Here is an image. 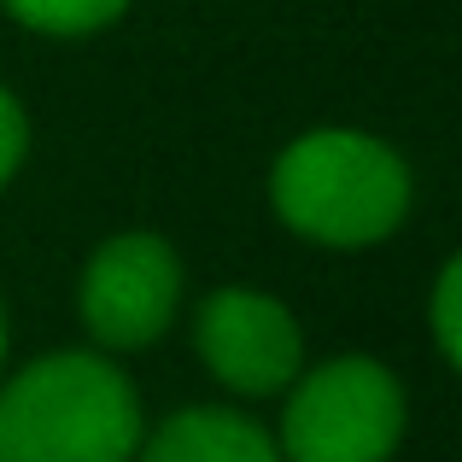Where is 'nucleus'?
I'll list each match as a JSON object with an SVG mask.
<instances>
[{"mask_svg":"<svg viewBox=\"0 0 462 462\" xmlns=\"http://www.w3.org/2000/svg\"><path fill=\"white\" fill-rule=\"evenodd\" d=\"M23 158H30V112L12 88H0V188L23 170Z\"/></svg>","mask_w":462,"mask_h":462,"instance_id":"1a4fd4ad","label":"nucleus"},{"mask_svg":"<svg viewBox=\"0 0 462 462\" xmlns=\"http://www.w3.org/2000/svg\"><path fill=\"white\" fill-rule=\"evenodd\" d=\"M410 164L369 129H305L270 170V205L299 240L334 252L381 246L410 217Z\"/></svg>","mask_w":462,"mask_h":462,"instance_id":"f03ea898","label":"nucleus"},{"mask_svg":"<svg viewBox=\"0 0 462 462\" xmlns=\"http://www.w3.org/2000/svg\"><path fill=\"white\" fill-rule=\"evenodd\" d=\"M135 462H282L275 433L240 410H176L158 433H141Z\"/></svg>","mask_w":462,"mask_h":462,"instance_id":"423d86ee","label":"nucleus"},{"mask_svg":"<svg viewBox=\"0 0 462 462\" xmlns=\"http://www.w3.org/2000/svg\"><path fill=\"white\" fill-rule=\"evenodd\" d=\"M0 369H6V310H0Z\"/></svg>","mask_w":462,"mask_h":462,"instance_id":"9d476101","label":"nucleus"},{"mask_svg":"<svg viewBox=\"0 0 462 462\" xmlns=\"http://www.w3.org/2000/svg\"><path fill=\"white\" fill-rule=\"evenodd\" d=\"M0 6H6L23 30L70 42V35H100V30H112V23L129 12V0H0Z\"/></svg>","mask_w":462,"mask_h":462,"instance_id":"0eeeda50","label":"nucleus"},{"mask_svg":"<svg viewBox=\"0 0 462 462\" xmlns=\"http://www.w3.org/2000/svg\"><path fill=\"white\" fill-rule=\"evenodd\" d=\"M193 346L211 381L240 398H275L305 369V334L293 310L258 287H217L193 316Z\"/></svg>","mask_w":462,"mask_h":462,"instance_id":"39448f33","label":"nucleus"},{"mask_svg":"<svg viewBox=\"0 0 462 462\" xmlns=\"http://www.w3.org/2000/svg\"><path fill=\"white\" fill-rule=\"evenodd\" d=\"M433 346L445 363H462V263L445 258L439 282H433Z\"/></svg>","mask_w":462,"mask_h":462,"instance_id":"6e6552de","label":"nucleus"},{"mask_svg":"<svg viewBox=\"0 0 462 462\" xmlns=\"http://www.w3.org/2000/svg\"><path fill=\"white\" fill-rule=\"evenodd\" d=\"M141 393L100 351H53L0 381V462H135Z\"/></svg>","mask_w":462,"mask_h":462,"instance_id":"f257e3e1","label":"nucleus"},{"mask_svg":"<svg viewBox=\"0 0 462 462\" xmlns=\"http://www.w3.org/2000/svg\"><path fill=\"white\" fill-rule=\"evenodd\" d=\"M404 386L381 357H328L287 386L282 462H393L404 445Z\"/></svg>","mask_w":462,"mask_h":462,"instance_id":"7ed1b4c3","label":"nucleus"},{"mask_svg":"<svg viewBox=\"0 0 462 462\" xmlns=\"http://www.w3.org/2000/svg\"><path fill=\"white\" fill-rule=\"evenodd\" d=\"M82 328L106 351H141L170 334L181 310V258L164 235L152 228H124L100 240L77 282Z\"/></svg>","mask_w":462,"mask_h":462,"instance_id":"20e7f679","label":"nucleus"}]
</instances>
